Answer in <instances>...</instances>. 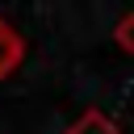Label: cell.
I'll return each instance as SVG.
<instances>
[{
    "label": "cell",
    "mask_w": 134,
    "mask_h": 134,
    "mask_svg": "<svg viewBox=\"0 0 134 134\" xmlns=\"http://www.w3.org/2000/svg\"><path fill=\"white\" fill-rule=\"evenodd\" d=\"M67 134H121V126H117L109 113H100V109H84V113L67 126Z\"/></svg>",
    "instance_id": "7a4b0ae2"
},
{
    "label": "cell",
    "mask_w": 134,
    "mask_h": 134,
    "mask_svg": "<svg viewBox=\"0 0 134 134\" xmlns=\"http://www.w3.org/2000/svg\"><path fill=\"white\" fill-rule=\"evenodd\" d=\"M21 59H25V42H21V34L0 17V80H4V75H13Z\"/></svg>",
    "instance_id": "6da1fadb"
},
{
    "label": "cell",
    "mask_w": 134,
    "mask_h": 134,
    "mask_svg": "<svg viewBox=\"0 0 134 134\" xmlns=\"http://www.w3.org/2000/svg\"><path fill=\"white\" fill-rule=\"evenodd\" d=\"M113 38H117V46H121L126 54H134V13H126V17L117 21V29H113Z\"/></svg>",
    "instance_id": "3957f363"
}]
</instances>
